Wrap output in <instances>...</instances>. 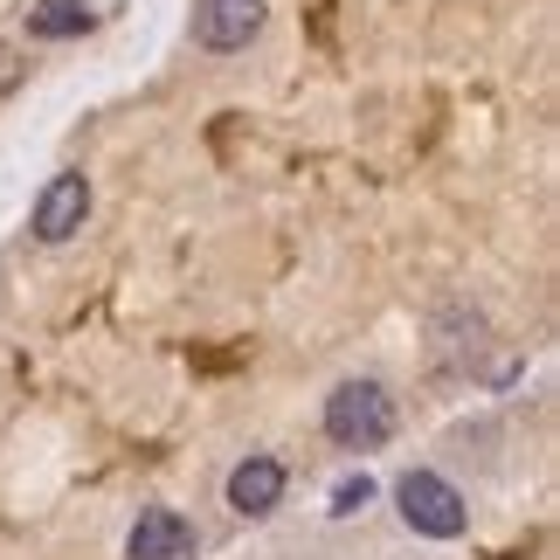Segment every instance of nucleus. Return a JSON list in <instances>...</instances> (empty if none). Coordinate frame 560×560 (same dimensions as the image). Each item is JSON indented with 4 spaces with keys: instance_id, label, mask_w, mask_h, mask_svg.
I'll list each match as a JSON object with an SVG mask.
<instances>
[{
    "instance_id": "nucleus-1",
    "label": "nucleus",
    "mask_w": 560,
    "mask_h": 560,
    "mask_svg": "<svg viewBox=\"0 0 560 560\" xmlns=\"http://www.w3.org/2000/svg\"><path fill=\"white\" fill-rule=\"evenodd\" d=\"M326 436L339 450H381L395 436V395L381 381H339L326 395Z\"/></svg>"
},
{
    "instance_id": "nucleus-2",
    "label": "nucleus",
    "mask_w": 560,
    "mask_h": 560,
    "mask_svg": "<svg viewBox=\"0 0 560 560\" xmlns=\"http://www.w3.org/2000/svg\"><path fill=\"white\" fill-rule=\"evenodd\" d=\"M395 505H401V526L422 533V540H464V526H470L464 491L450 485L443 470H408L395 485Z\"/></svg>"
},
{
    "instance_id": "nucleus-3",
    "label": "nucleus",
    "mask_w": 560,
    "mask_h": 560,
    "mask_svg": "<svg viewBox=\"0 0 560 560\" xmlns=\"http://www.w3.org/2000/svg\"><path fill=\"white\" fill-rule=\"evenodd\" d=\"M264 35V0H194V42L214 56H235Z\"/></svg>"
},
{
    "instance_id": "nucleus-4",
    "label": "nucleus",
    "mask_w": 560,
    "mask_h": 560,
    "mask_svg": "<svg viewBox=\"0 0 560 560\" xmlns=\"http://www.w3.org/2000/svg\"><path fill=\"white\" fill-rule=\"evenodd\" d=\"M91 222V180L83 174H56L49 187H42V201H35V243H70V235Z\"/></svg>"
},
{
    "instance_id": "nucleus-5",
    "label": "nucleus",
    "mask_w": 560,
    "mask_h": 560,
    "mask_svg": "<svg viewBox=\"0 0 560 560\" xmlns=\"http://www.w3.org/2000/svg\"><path fill=\"white\" fill-rule=\"evenodd\" d=\"M125 560H194V526L180 520L174 505L139 512L132 533H125Z\"/></svg>"
},
{
    "instance_id": "nucleus-6",
    "label": "nucleus",
    "mask_w": 560,
    "mask_h": 560,
    "mask_svg": "<svg viewBox=\"0 0 560 560\" xmlns=\"http://www.w3.org/2000/svg\"><path fill=\"white\" fill-rule=\"evenodd\" d=\"M284 485H291V470L277 457H243L229 470V505L243 512V520H270V512L284 505Z\"/></svg>"
},
{
    "instance_id": "nucleus-7",
    "label": "nucleus",
    "mask_w": 560,
    "mask_h": 560,
    "mask_svg": "<svg viewBox=\"0 0 560 560\" xmlns=\"http://www.w3.org/2000/svg\"><path fill=\"white\" fill-rule=\"evenodd\" d=\"M97 28V8L91 0H35L28 8V35L35 42H77Z\"/></svg>"
},
{
    "instance_id": "nucleus-8",
    "label": "nucleus",
    "mask_w": 560,
    "mask_h": 560,
    "mask_svg": "<svg viewBox=\"0 0 560 560\" xmlns=\"http://www.w3.org/2000/svg\"><path fill=\"white\" fill-rule=\"evenodd\" d=\"M360 505H374V478H368V470H360V478H347V485L332 491V512H339V520H353Z\"/></svg>"
}]
</instances>
